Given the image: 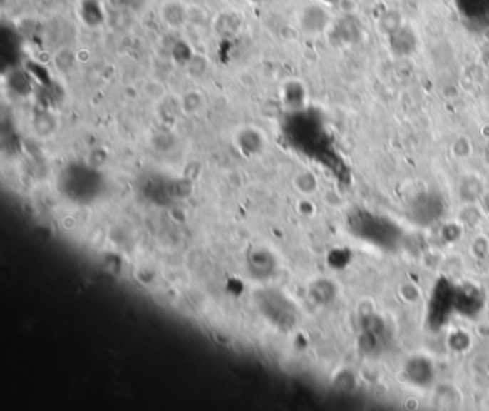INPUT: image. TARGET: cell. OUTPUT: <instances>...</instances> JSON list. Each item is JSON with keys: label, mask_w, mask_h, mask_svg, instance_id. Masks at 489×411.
I'll return each mask as SVG.
<instances>
[{"label": "cell", "mask_w": 489, "mask_h": 411, "mask_svg": "<svg viewBox=\"0 0 489 411\" xmlns=\"http://www.w3.org/2000/svg\"><path fill=\"white\" fill-rule=\"evenodd\" d=\"M235 146L246 157H256L264 153L267 147L266 134L256 127H242L235 134Z\"/></svg>", "instance_id": "6da1fadb"}, {"label": "cell", "mask_w": 489, "mask_h": 411, "mask_svg": "<svg viewBox=\"0 0 489 411\" xmlns=\"http://www.w3.org/2000/svg\"><path fill=\"white\" fill-rule=\"evenodd\" d=\"M76 15L79 22L89 29H98L106 22L105 6L101 0H79L76 4Z\"/></svg>", "instance_id": "7a4b0ae2"}, {"label": "cell", "mask_w": 489, "mask_h": 411, "mask_svg": "<svg viewBox=\"0 0 489 411\" xmlns=\"http://www.w3.org/2000/svg\"><path fill=\"white\" fill-rule=\"evenodd\" d=\"M160 19L168 29L180 31L190 21V9L181 0H167L160 8Z\"/></svg>", "instance_id": "3957f363"}, {"label": "cell", "mask_w": 489, "mask_h": 411, "mask_svg": "<svg viewBox=\"0 0 489 411\" xmlns=\"http://www.w3.org/2000/svg\"><path fill=\"white\" fill-rule=\"evenodd\" d=\"M306 98V88L297 79L287 81L282 88V99L286 108H299Z\"/></svg>", "instance_id": "277c9868"}, {"label": "cell", "mask_w": 489, "mask_h": 411, "mask_svg": "<svg viewBox=\"0 0 489 411\" xmlns=\"http://www.w3.org/2000/svg\"><path fill=\"white\" fill-rule=\"evenodd\" d=\"M293 184H294L297 191H300L302 194H306V196L313 194L319 187L317 177L310 170H302V171L296 173V176L293 178Z\"/></svg>", "instance_id": "5b68a950"}, {"label": "cell", "mask_w": 489, "mask_h": 411, "mask_svg": "<svg viewBox=\"0 0 489 411\" xmlns=\"http://www.w3.org/2000/svg\"><path fill=\"white\" fill-rule=\"evenodd\" d=\"M215 26H217V34L230 36V35H234L238 32V29L241 26V19L235 14L225 12L217 18Z\"/></svg>", "instance_id": "8992f818"}, {"label": "cell", "mask_w": 489, "mask_h": 411, "mask_svg": "<svg viewBox=\"0 0 489 411\" xmlns=\"http://www.w3.org/2000/svg\"><path fill=\"white\" fill-rule=\"evenodd\" d=\"M171 56L173 61H175L178 65L188 66L195 54L187 41H177L171 49Z\"/></svg>", "instance_id": "52a82bcc"}, {"label": "cell", "mask_w": 489, "mask_h": 411, "mask_svg": "<svg viewBox=\"0 0 489 411\" xmlns=\"http://www.w3.org/2000/svg\"><path fill=\"white\" fill-rule=\"evenodd\" d=\"M182 111L187 114H195L201 107H202V96L197 91H190L187 92L182 99H181Z\"/></svg>", "instance_id": "ba28073f"}, {"label": "cell", "mask_w": 489, "mask_h": 411, "mask_svg": "<svg viewBox=\"0 0 489 411\" xmlns=\"http://www.w3.org/2000/svg\"><path fill=\"white\" fill-rule=\"evenodd\" d=\"M472 151V146H470V141L465 137V136H460L458 137L453 143H452V154L456 156L458 158H465L470 154Z\"/></svg>", "instance_id": "9c48e42d"}, {"label": "cell", "mask_w": 489, "mask_h": 411, "mask_svg": "<svg viewBox=\"0 0 489 411\" xmlns=\"http://www.w3.org/2000/svg\"><path fill=\"white\" fill-rule=\"evenodd\" d=\"M69 2H73V4H78V2H79V0H69Z\"/></svg>", "instance_id": "30bf717a"}]
</instances>
